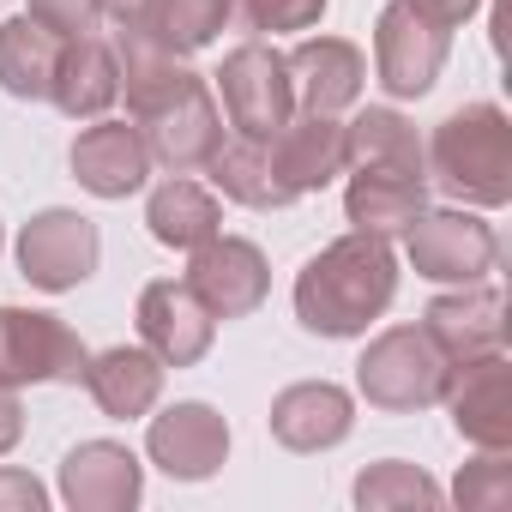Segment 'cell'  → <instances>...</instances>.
Returning a JSON list of instances; mask_svg holds the SVG:
<instances>
[{
  "instance_id": "1",
  "label": "cell",
  "mask_w": 512,
  "mask_h": 512,
  "mask_svg": "<svg viewBox=\"0 0 512 512\" xmlns=\"http://www.w3.org/2000/svg\"><path fill=\"white\" fill-rule=\"evenodd\" d=\"M115 61H121L127 121L139 127L151 163H163L175 175L205 169L211 151L223 145V109H217L211 85L181 55H163L133 37H115Z\"/></svg>"
},
{
  "instance_id": "2",
  "label": "cell",
  "mask_w": 512,
  "mask_h": 512,
  "mask_svg": "<svg viewBox=\"0 0 512 512\" xmlns=\"http://www.w3.org/2000/svg\"><path fill=\"white\" fill-rule=\"evenodd\" d=\"M398 296V253L386 235L350 229L296 272V320L314 338H362Z\"/></svg>"
},
{
  "instance_id": "3",
  "label": "cell",
  "mask_w": 512,
  "mask_h": 512,
  "mask_svg": "<svg viewBox=\"0 0 512 512\" xmlns=\"http://www.w3.org/2000/svg\"><path fill=\"white\" fill-rule=\"evenodd\" d=\"M428 175L440 193L500 211L512 199V121L500 103H464L452 109L428 139Z\"/></svg>"
},
{
  "instance_id": "4",
  "label": "cell",
  "mask_w": 512,
  "mask_h": 512,
  "mask_svg": "<svg viewBox=\"0 0 512 512\" xmlns=\"http://www.w3.org/2000/svg\"><path fill=\"white\" fill-rule=\"evenodd\" d=\"M440 386H446V356L428 344L422 326H386L356 362V392L392 416L440 404Z\"/></svg>"
},
{
  "instance_id": "5",
  "label": "cell",
  "mask_w": 512,
  "mask_h": 512,
  "mask_svg": "<svg viewBox=\"0 0 512 512\" xmlns=\"http://www.w3.org/2000/svg\"><path fill=\"white\" fill-rule=\"evenodd\" d=\"M217 97H223V121L241 139H272L290 115H296V91H290V67L272 43L247 37L241 49L223 55L217 67Z\"/></svg>"
},
{
  "instance_id": "6",
  "label": "cell",
  "mask_w": 512,
  "mask_h": 512,
  "mask_svg": "<svg viewBox=\"0 0 512 512\" xmlns=\"http://www.w3.org/2000/svg\"><path fill=\"white\" fill-rule=\"evenodd\" d=\"M91 350L61 314L0 308V386H79Z\"/></svg>"
},
{
  "instance_id": "7",
  "label": "cell",
  "mask_w": 512,
  "mask_h": 512,
  "mask_svg": "<svg viewBox=\"0 0 512 512\" xmlns=\"http://www.w3.org/2000/svg\"><path fill=\"white\" fill-rule=\"evenodd\" d=\"M452 31L440 19H428L410 0H386L374 19V79L386 85V97H428L440 67H446Z\"/></svg>"
},
{
  "instance_id": "8",
  "label": "cell",
  "mask_w": 512,
  "mask_h": 512,
  "mask_svg": "<svg viewBox=\"0 0 512 512\" xmlns=\"http://www.w3.org/2000/svg\"><path fill=\"white\" fill-rule=\"evenodd\" d=\"M404 253L416 278L428 284H476L494 272L500 260V235L494 223H482L476 211H458V205H440V211H422L410 229H404Z\"/></svg>"
},
{
  "instance_id": "9",
  "label": "cell",
  "mask_w": 512,
  "mask_h": 512,
  "mask_svg": "<svg viewBox=\"0 0 512 512\" xmlns=\"http://www.w3.org/2000/svg\"><path fill=\"white\" fill-rule=\"evenodd\" d=\"M97 260H103V235H97V223H91L85 211L49 205V211H37V217L19 229V272H25L37 290H49V296L79 290V284L97 272Z\"/></svg>"
},
{
  "instance_id": "10",
  "label": "cell",
  "mask_w": 512,
  "mask_h": 512,
  "mask_svg": "<svg viewBox=\"0 0 512 512\" xmlns=\"http://www.w3.org/2000/svg\"><path fill=\"white\" fill-rule=\"evenodd\" d=\"M440 404L452 410V428L476 452H506L512 446V362H506V350L446 362Z\"/></svg>"
},
{
  "instance_id": "11",
  "label": "cell",
  "mask_w": 512,
  "mask_h": 512,
  "mask_svg": "<svg viewBox=\"0 0 512 512\" xmlns=\"http://www.w3.org/2000/svg\"><path fill=\"white\" fill-rule=\"evenodd\" d=\"M187 290L217 314V320H247V314H260L266 296H272V266H266V253L253 247L247 235H211L193 247V260H187Z\"/></svg>"
},
{
  "instance_id": "12",
  "label": "cell",
  "mask_w": 512,
  "mask_h": 512,
  "mask_svg": "<svg viewBox=\"0 0 512 512\" xmlns=\"http://www.w3.org/2000/svg\"><path fill=\"white\" fill-rule=\"evenodd\" d=\"M145 452H151V464H157L163 476H175V482H205V476H217L223 458H229V422H223L211 404L181 398V404H169L163 416H151Z\"/></svg>"
},
{
  "instance_id": "13",
  "label": "cell",
  "mask_w": 512,
  "mask_h": 512,
  "mask_svg": "<svg viewBox=\"0 0 512 512\" xmlns=\"http://www.w3.org/2000/svg\"><path fill=\"white\" fill-rule=\"evenodd\" d=\"M139 338L163 368H193L217 338V314L187 290V278H157L139 290Z\"/></svg>"
},
{
  "instance_id": "14",
  "label": "cell",
  "mask_w": 512,
  "mask_h": 512,
  "mask_svg": "<svg viewBox=\"0 0 512 512\" xmlns=\"http://www.w3.org/2000/svg\"><path fill=\"white\" fill-rule=\"evenodd\" d=\"M103 19L115 37L151 43L163 55H199L223 31V0H103Z\"/></svg>"
},
{
  "instance_id": "15",
  "label": "cell",
  "mask_w": 512,
  "mask_h": 512,
  "mask_svg": "<svg viewBox=\"0 0 512 512\" xmlns=\"http://www.w3.org/2000/svg\"><path fill=\"white\" fill-rule=\"evenodd\" d=\"M422 332L428 344L446 356V362H470V356H488V350H506V302L494 284H452L446 296L428 302L422 314Z\"/></svg>"
},
{
  "instance_id": "16",
  "label": "cell",
  "mask_w": 512,
  "mask_h": 512,
  "mask_svg": "<svg viewBox=\"0 0 512 512\" xmlns=\"http://www.w3.org/2000/svg\"><path fill=\"white\" fill-rule=\"evenodd\" d=\"M145 494V464L121 440H79L61 458V500L73 512H133Z\"/></svg>"
},
{
  "instance_id": "17",
  "label": "cell",
  "mask_w": 512,
  "mask_h": 512,
  "mask_svg": "<svg viewBox=\"0 0 512 512\" xmlns=\"http://www.w3.org/2000/svg\"><path fill=\"white\" fill-rule=\"evenodd\" d=\"M266 422H272V440L290 452H332L356 428V398L332 380H302V386H284L272 398Z\"/></svg>"
},
{
  "instance_id": "18",
  "label": "cell",
  "mask_w": 512,
  "mask_h": 512,
  "mask_svg": "<svg viewBox=\"0 0 512 512\" xmlns=\"http://www.w3.org/2000/svg\"><path fill=\"white\" fill-rule=\"evenodd\" d=\"M284 67H290V91H296V103H302L308 115H338V109H350V103L362 97V85H368V61H362V49L344 43V37H302V43L284 55Z\"/></svg>"
},
{
  "instance_id": "19",
  "label": "cell",
  "mask_w": 512,
  "mask_h": 512,
  "mask_svg": "<svg viewBox=\"0 0 512 512\" xmlns=\"http://www.w3.org/2000/svg\"><path fill=\"white\" fill-rule=\"evenodd\" d=\"M272 169H278V181L302 199V193H320V187H332L344 169H350V157H344V121L338 115H290L272 139Z\"/></svg>"
},
{
  "instance_id": "20",
  "label": "cell",
  "mask_w": 512,
  "mask_h": 512,
  "mask_svg": "<svg viewBox=\"0 0 512 512\" xmlns=\"http://www.w3.org/2000/svg\"><path fill=\"white\" fill-rule=\"evenodd\" d=\"M145 175H151V151H145V139H139L133 121H103V115H97V121L73 139V181H79L85 193H97V199H127V193L145 187Z\"/></svg>"
},
{
  "instance_id": "21",
  "label": "cell",
  "mask_w": 512,
  "mask_h": 512,
  "mask_svg": "<svg viewBox=\"0 0 512 512\" xmlns=\"http://www.w3.org/2000/svg\"><path fill=\"white\" fill-rule=\"evenodd\" d=\"M115 97H121L115 43H103L97 31H91V37H61L55 79H49V103H55L67 121H97V115L115 109Z\"/></svg>"
},
{
  "instance_id": "22",
  "label": "cell",
  "mask_w": 512,
  "mask_h": 512,
  "mask_svg": "<svg viewBox=\"0 0 512 512\" xmlns=\"http://www.w3.org/2000/svg\"><path fill=\"white\" fill-rule=\"evenodd\" d=\"M79 380H85V392L97 398V410L115 416V422H139V416H151L157 398H163V362H157L145 344H115V350L91 356Z\"/></svg>"
},
{
  "instance_id": "23",
  "label": "cell",
  "mask_w": 512,
  "mask_h": 512,
  "mask_svg": "<svg viewBox=\"0 0 512 512\" xmlns=\"http://www.w3.org/2000/svg\"><path fill=\"white\" fill-rule=\"evenodd\" d=\"M422 211H428V175L350 169V187H344V217H350V229H368V235H404Z\"/></svg>"
},
{
  "instance_id": "24",
  "label": "cell",
  "mask_w": 512,
  "mask_h": 512,
  "mask_svg": "<svg viewBox=\"0 0 512 512\" xmlns=\"http://www.w3.org/2000/svg\"><path fill=\"white\" fill-rule=\"evenodd\" d=\"M205 175H211V187L229 199V205H247V211H284V205H296V193L278 181V169H272V145L266 139H229V145H217L211 151V163H205Z\"/></svg>"
},
{
  "instance_id": "25",
  "label": "cell",
  "mask_w": 512,
  "mask_h": 512,
  "mask_svg": "<svg viewBox=\"0 0 512 512\" xmlns=\"http://www.w3.org/2000/svg\"><path fill=\"white\" fill-rule=\"evenodd\" d=\"M344 157L350 169H398V175H428V145L398 109H362L344 121Z\"/></svg>"
},
{
  "instance_id": "26",
  "label": "cell",
  "mask_w": 512,
  "mask_h": 512,
  "mask_svg": "<svg viewBox=\"0 0 512 512\" xmlns=\"http://www.w3.org/2000/svg\"><path fill=\"white\" fill-rule=\"evenodd\" d=\"M145 223H151V235H157L163 247L193 253L199 241H211V235L223 229V205H217L211 187H199V181H187V175H169L163 187H151Z\"/></svg>"
},
{
  "instance_id": "27",
  "label": "cell",
  "mask_w": 512,
  "mask_h": 512,
  "mask_svg": "<svg viewBox=\"0 0 512 512\" xmlns=\"http://www.w3.org/2000/svg\"><path fill=\"white\" fill-rule=\"evenodd\" d=\"M55 55L61 37L43 31L31 13L0 25V91L19 103H49V79H55Z\"/></svg>"
},
{
  "instance_id": "28",
  "label": "cell",
  "mask_w": 512,
  "mask_h": 512,
  "mask_svg": "<svg viewBox=\"0 0 512 512\" xmlns=\"http://www.w3.org/2000/svg\"><path fill=\"white\" fill-rule=\"evenodd\" d=\"M356 506L362 512H392V506H440V482L422 470V464H404V458H380L356 476Z\"/></svg>"
},
{
  "instance_id": "29",
  "label": "cell",
  "mask_w": 512,
  "mask_h": 512,
  "mask_svg": "<svg viewBox=\"0 0 512 512\" xmlns=\"http://www.w3.org/2000/svg\"><path fill=\"white\" fill-rule=\"evenodd\" d=\"M332 0H223V25L241 37H278V31H314Z\"/></svg>"
},
{
  "instance_id": "30",
  "label": "cell",
  "mask_w": 512,
  "mask_h": 512,
  "mask_svg": "<svg viewBox=\"0 0 512 512\" xmlns=\"http://www.w3.org/2000/svg\"><path fill=\"white\" fill-rule=\"evenodd\" d=\"M452 494H458V506H506L512 500V464H506V452H482L476 464H464Z\"/></svg>"
},
{
  "instance_id": "31",
  "label": "cell",
  "mask_w": 512,
  "mask_h": 512,
  "mask_svg": "<svg viewBox=\"0 0 512 512\" xmlns=\"http://www.w3.org/2000/svg\"><path fill=\"white\" fill-rule=\"evenodd\" d=\"M25 13L55 37H91L103 25V0H31Z\"/></svg>"
},
{
  "instance_id": "32",
  "label": "cell",
  "mask_w": 512,
  "mask_h": 512,
  "mask_svg": "<svg viewBox=\"0 0 512 512\" xmlns=\"http://www.w3.org/2000/svg\"><path fill=\"white\" fill-rule=\"evenodd\" d=\"M49 488L31 470H0V512H43Z\"/></svg>"
},
{
  "instance_id": "33",
  "label": "cell",
  "mask_w": 512,
  "mask_h": 512,
  "mask_svg": "<svg viewBox=\"0 0 512 512\" xmlns=\"http://www.w3.org/2000/svg\"><path fill=\"white\" fill-rule=\"evenodd\" d=\"M25 434V404H19V386H0V458H7Z\"/></svg>"
},
{
  "instance_id": "34",
  "label": "cell",
  "mask_w": 512,
  "mask_h": 512,
  "mask_svg": "<svg viewBox=\"0 0 512 512\" xmlns=\"http://www.w3.org/2000/svg\"><path fill=\"white\" fill-rule=\"evenodd\" d=\"M410 7H422L428 19H440L446 31H458V25H464L476 7H482V0H410Z\"/></svg>"
}]
</instances>
